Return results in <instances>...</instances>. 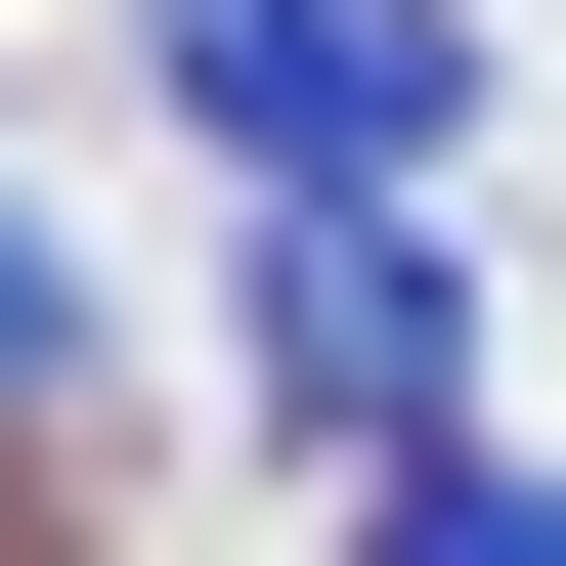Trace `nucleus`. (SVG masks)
Instances as JSON below:
<instances>
[{
	"instance_id": "3",
	"label": "nucleus",
	"mask_w": 566,
	"mask_h": 566,
	"mask_svg": "<svg viewBox=\"0 0 566 566\" xmlns=\"http://www.w3.org/2000/svg\"><path fill=\"white\" fill-rule=\"evenodd\" d=\"M349 566H566V480H523V436H436V480H349Z\"/></svg>"
},
{
	"instance_id": "1",
	"label": "nucleus",
	"mask_w": 566,
	"mask_h": 566,
	"mask_svg": "<svg viewBox=\"0 0 566 566\" xmlns=\"http://www.w3.org/2000/svg\"><path fill=\"white\" fill-rule=\"evenodd\" d=\"M175 132L262 218H436V132H480V0H175Z\"/></svg>"
},
{
	"instance_id": "4",
	"label": "nucleus",
	"mask_w": 566,
	"mask_h": 566,
	"mask_svg": "<svg viewBox=\"0 0 566 566\" xmlns=\"http://www.w3.org/2000/svg\"><path fill=\"white\" fill-rule=\"evenodd\" d=\"M0 392H87V218H44V175H0Z\"/></svg>"
},
{
	"instance_id": "2",
	"label": "nucleus",
	"mask_w": 566,
	"mask_h": 566,
	"mask_svg": "<svg viewBox=\"0 0 566 566\" xmlns=\"http://www.w3.org/2000/svg\"><path fill=\"white\" fill-rule=\"evenodd\" d=\"M262 392L349 436V480H436V436H480V305H436V218H262Z\"/></svg>"
}]
</instances>
